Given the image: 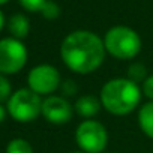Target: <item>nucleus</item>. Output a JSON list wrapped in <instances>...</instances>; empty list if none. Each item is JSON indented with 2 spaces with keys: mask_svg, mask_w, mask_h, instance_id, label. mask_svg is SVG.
<instances>
[{
  "mask_svg": "<svg viewBox=\"0 0 153 153\" xmlns=\"http://www.w3.org/2000/svg\"><path fill=\"white\" fill-rule=\"evenodd\" d=\"M105 54L104 39L89 30H75L69 33L60 45L63 63L72 72L80 75L95 72L104 63Z\"/></svg>",
  "mask_w": 153,
  "mask_h": 153,
  "instance_id": "1",
  "label": "nucleus"
},
{
  "mask_svg": "<svg viewBox=\"0 0 153 153\" xmlns=\"http://www.w3.org/2000/svg\"><path fill=\"white\" fill-rule=\"evenodd\" d=\"M99 99L108 113L126 116L140 105L141 89L129 78H113L102 86Z\"/></svg>",
  "mask_w": 153,
  "mask_h": 153,
  "instance_id": "2",
  "label": "nucleus"
},
{
  "mask_svg": "<svg viewBox=\"0 0 153 153\" xmlns=\"http://www.w3.org/2000/svg\"><path fill=\"white\" fill-rule=\"evenodd\" d=\"M104 45L110 56L120 60H131L141 51L140 35L126 26H114L104 36Z\"/></svg>",
  "mask_w": 153,
  "mask_h": 153,
  "instance_id": "3",
  "label": "nucleus"
},
{
  "mask_svg": "<svg viewBox=\"0 0 153 153\" xmlns=\"http://www.w3.org/2000/svg\"><path fill=\"white\" fill-rule=\"evenodd\" d=\"M42 101L41 95L33 90L20 89L14 92L6 102L8 114L18 123H30L42 114Z\"/></svg>",
  "mask_w": 153,
  "mask_h": 153,
  "instance_id": "4",
  "label": "nucleus"
},
{
  "mask_svg": "<svg viewBox=\"0 0 153 153\" xmlns=\"http://www.w3.org/2000/svg\"><path fill=\"white\" fill-rule=\"evenodd\" d=\"M75 141L86 153H104L108 144L107 128L93 119L83 120L75 131Z\"/></svg>",
  "mask_w": 153,
  "mask_h": 153,
  "instance_id": "5",
  "label": "nucleus"
},
{
  "mask_svg": "<svg viewBox=\"0 0 153 153\" xmlns=\"http://www.w3.org/2000/svg\"><path fill=\"white\" fill-rule=\"evenodd\" d=\"M27 57V48L20 39H0V74L2 75L18 74L26 66Z\"/></svg>",
  "mask_w": 153,
  "mask_h": 153,
  "instance_id": "6",
  "label": "nucleus"
},
{
  "mask_svg": "<svg viewBox=\"0 0 153 153\" xmlns=\"http://www.w3.org/2000/svg\"><path fill=\"white\" fill-rule=\"evenodd\" d=\"M27 84L38 95H51L62 86V76L56 66L44 63L29 71Z\"/></svg>",
  "mask_w": 153,
  "mask_h": 153,
  "instance_id": "7",
  "label": "nucleus"
},
{
  "mask_svg": "<svg viewBox=\"0 0 153 153\" xmlns=\"http://www.w3.org/2000/svg\"><path fill=\"white\" fill-rule=\"evenodd\" d=\"M42 116L53 125H65L74 116V105L65 96L50 95L42 101Z\"/></svg>",
  "mask_w": 153,
  "mask_h": 153,
  "instance_id": "8",
  "label": "nucleus"
},
{
  "mask_svg": "<svg viewBox=\"0 0 153 153\" xmlns=\"http://www.w3.org/2000/svg\"><path fill=\"white\" fill-rule=\"evenodd\" d=\"M101 108H102L101 99L96 98L95 95H90V93L80 96L74 104V111L80 117H84L86 120L95 117L101 111Z\"/></svg>",
  "mask_w": 153,
  "mask_h": 153,
  "instance_id": "9",
  "label": "nucleus"
},
{
  "mask_svg": "<svg viewBox=\"0 0 153 153\" xmlns=\"http://www.w3.org/2000/svg\"><path fill=\"white\" fill-rule=\"evenodd\" d=\"M8 29H9L12 38L21 41L23 38H26L29 35V32H30V23H29V20H27L26 15H23V14H14L9 18V21H8Z\"/></svg>",
  "mask_w": 153,
  "mask_h": 153,
  "instance_id": "10",
  "label": "nucleus"
},
{
  "mask_svg": "<svg viewBox=\"0 0 153 153\" xmlns=\"http://www.w3.org/2000/svg\"><path fill=\"white\" fill-rule=\"evenodd\" d=\"M138 125L140 129L153 140V101L143 104L138 110Z\"/></svg>",
  "mask_w": 153,
  "mask_h": 153,
  "instance_id": "11",
  "label": "nucleus"
},
{
  "mask_svg": "<svg viewBox=\"0 0 153 153\" xmlns=\"http://www.w3.org/2000/svg\"><path fill=\"white\" fill-rule=\"evenodd\" d=\"M126 78H129L131 81L140 84V83H144L147 80V68L140 63V62H134L129 65L128 68V76Z\"/></svg>",
  "mask_w": 153,
  "mask_h": 153,
  "instance_id": "12",
  "label": "nucleus"
},
{
  "mask_svg": "<svg viewBox=\"0 0 153 153\" xmlns=\"http://www.w3.org/2000/svg\"><path fill=\"white\" fill-rule=\"evenodd\" d=\"M6 153H33V147L24 138H14L8 143Z\"/></svg>",
  "mask_w": 153,
  "mask_h": 153,
  "instance_id": "13",
  "label": "nucleus"
},
{
  "mask_svg": "<svg viewBox=\"0 0 153 153\" xmlns=\"http://www.w3.org/2000/svg\"><path fill=\"white\" fill-rule=\"evenodd\" d=\"M41 14L47 20H56L60 15V8H59V5L56 2H53V0H47L45 5L41 9Z\"/></svg>",
  "mask_w": 153,
  "mask_h": 153,
  "instance_id": "14",
  "label": "nucleus"
},
{
  "mask_svg": "<svg viewBox=\"0 0 153 153\" xmlns=\"http://www.w3.org/2000/svg\"><path fill=\"white\" fill-rule=\"evenodd\" d=\"M11 95H12L11 81L6 78V75L0 74V104H2V102H8Z\"/></svg>",
  "mask_w": 153,
  "mask_h": 153,
  "instance_id": "15",
  "label": "nucleus"
},
{
  "mask_svg": "<svg viewBox=\"0 0 153 153\" xmlns=\"http://www.w3.org/2000/svg\"><path fill=\"white\" fill-rule=\"evenodd\" d=\"M20 5L29 12H41L47 0H18Z\"/></svg>",
  "mask_w": 153,
  "mask_h": 153,
  "instance_id": "16",
  "label": "nucleus"
},
{
  "mask_svg": "<svg viewBox=\"0 0 153 153\" xmlns=\"http://www.w3.org/2000/svg\"><path fill=\"white\" fill-rule=\"evenodd\" d=\"M60 90L63 93L65 98H69V96H75L76 92H78V86L74 80H65L60 86Z\"/></svg>",
  "mask_w": 153,
  "mask_h": 153,
  "instance_id": "17",
  "label": "nucleus"
},
{
  "mask_svg": "<svg viewBox=\"0 0 153 153\" xmlns=\"http://www.w3.org/2000/svg\"><path fill=\"white\" fill-rule=\"evenodd\" d=\"M143 93L146 98L153 101V75L147 76V80L143 83Z\"/></svg>",
  "mask_w": 153,
  "mask_h": 153,
  "instance_id": "18",
  "label": "nucleus"
},
{
  "mask_svg": "<svg viewBox=\"0 0 153 153\" xmlns=\"http://www.w3.org/2000/svg\"><path fill=\"white\" fill-rule=\"evenodd\" d=\"M6 113H8V110H6L2 104H0V123H2V122L6 119Z\"/></svg>",
  "mask_w": 153,
  "mask_h": 153,
  "instance_id": "19",
  "label": "nucleus"
},
{
  "mask_svg": "<svg viewBox=\"0 0 153 153\" xmlns=\"http://www.w3.org/2000/svg\"><path fill=\"white\" fill-rule=\"evenodd\" d=\"M3 26H5V15H3V12H2V11H0V32H2Z\"/></svg>",
  "mask_w": 153,
  "mask_h": 153,
  "instance_id": "20",
  "label": "nucleus"
},
{
  "mask_svg": "<svg viewBox=\"0 0 153 153\" xmlns=\"http://www.w3.org/2000/svg\"><path fill=\"white\" fill-rule=\"evenodd\" d=\"M71 153H86V152H83V150H75V152H71Z\"/></svg>",
  "mask_w": 153,
  "mask_h": 153,
  "instance_id": "21",
  "label": "nucleus"
},
{
  "mask_svg": "<svg viewBox=\"0 0 153 153\" xmlns=\"http://www.w3.org/2000/svg\"><path fill=\"white\" fill-rule=\"evenodd\" d=\"M6 2H9V0H0V5H3V3H6Z\"/></svg>",
  "mask_w": 153,
  "mask_h": 153,
  "instance_id": "22",
  "label": "nucleus"
}]
</instances>
